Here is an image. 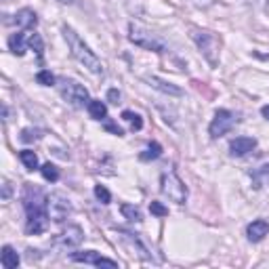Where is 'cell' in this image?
Returning a JSON list of instances; mask_svg holds the SVG:
<instances>
[{
	"label": "cell",
	"instance_id": "6da1fadb",
	"mask_svg": "<svg viewBox=\"0 0 269 269\" xmlns=\"http://www.w3.org/2000/svg\"><path fill=\"white\" fill-rule=\"evenodd\" d=\"M49 196L36 185H26L24 189V208H26V232L30 236H38L49 227Z\"/></svg>",
	"mask_w": 269,
	"mask_h": 269
},
{
	"label": "cell",
	"instance_id": "7a4b0ae2",
	"mask_svg": "<svg viewBox=\"0 0 269 269\" xmlns=\"http://www.w3.org/2000/svg\"><path fill=\"white\" fill-rule=\"evenodd\" d=\"M61 32H63V36H65V42H67V47H70L74 59H76L78 63H82L91 74L103 76V72H105V70H103V63H101V59L91 51V47H88V44H86L70 26H63Z\"/></svg>",
	"mask_w": 269,
	"mask_h": 269
},
{
	"label": "cell",
	"instance_id": "3957f363",
	"mask_svg": "<svg viewBox=\"0 0 269 269\" xmlns=\"http://www.w3.org/2000/svg\"><path fill=\"white\" fill-rule=\"evenodd\" d=\"M128 40L139 49H145V51H153V53H164L166 51V42L158 36L149 32L147 28H143L141 24H128Z\"/></svg>",
	"mask_w": 269,
	"mask_h": 269
},
{
	"label": "cell",
	"instance_id": "277c9868",
	"mask_svg": "<svg viewBox=\"0 0 269 269\" xmlns=\"http://www.w3.org/2000/svg\"><path fill=\"white\" fill-rule=\"evenodd\" d=\"M160 189H162V194L168 200L175 202V204H185V202H187V187H185V183L181 181V179H179V175L175 170L162 172V177H160Z\"/></svg>",
	"mask_w": 269,
	"mask_h": 269
},
{
	"label": "cell",
	"instance_id": "5b68a950",
	"mask_svg": "<svg viewBox=\"0 0 269 269\" xmlns=\"http://www.w3.org/2000/svg\"><path fill=\"white\" fill-rule=\"evenodd\" d=\"M191 40L198 44V49L200 53L206 57V61L215 67L219 63V40L215 34L210 32H202V30H191Z\"/></svg>",
	"mask_w": 269,
	"mask_h": 269
},
{
	"label": "cell",
	"instance_id": "8992f818",
	"mask_svg": "<svg viewBox=\"0 0 269 269\" xmlns=\"http://www.w3.org/2000/svg\"><path fill=\"white\" fill-rule=\"evenodd\" d=\"M59 93H61V97L70 103V105H74V107H84V105H88V91L80 84V82H76V80H70V78H63V80H59Z\"/></svg>",
	"mask_w": 269,
	"mask_h": 269
},
{
	"label": "cell",
	"instance_id": "52a82bcc",
	"mask_svg": "<svg viewBox=\"0 0 269 269\" xmlns=\"http://www.w3.org/2000/svg\"><path fill=\"white\" fill-rule=\"evenodd\" d=\"M47 204H49V217L55 223H63L67 217L72 215V202L61 191H53L49 196V200H47Z\"/></svg>",
	"mask_w": 269,
	"mask_h": 269
},
{
	"label": "cell",
	"instance_id": "ba28073f",
	"mask_svg": "<svg viewBox=\"0 0 269 269\" xmlns=\"http://www.w3.org/2000/svg\"><path fill=\"white\" fill-rule=\"evenodd\" d=\"M236 120H238V118H236L234 111H229V109H217V111H215V118H213V122H210V126H208L210 137H213V139H221L223 134H227V132L234 128Z\"/></svg>",
	"mask_w": 269,
	"mask_h": 269
},
{
	"label": "cell",
	"instance_id": "9c48e42d",
	"mask_svg": "<svg viewBox=\"0 0 269 269\" xmlns=\"http://www.w3.org/2000/svg\"><path fill=\"white\" fill-rule=\"evenodd\" d=\"M72 261L76 263H84V265H95V267H111V269H118V263L101 257L97 251H80V253H72L70 255Z\"/></svg>",
	"mask_w": 269,
	"mask_h": 269
},
{
	"label": "cell",
	"instance_id": "30bf717a",
	"mask_svg": "<svg viewBox=\"0 0 269 269\" xmlns=\"http://www.w3.org/2000/svg\"><path fill=\"white\" fill-rule=\"evenodd\" d=\"M82 240H84V232H82V227H80V225H70L63 234L57 236L55 242L61 246V248L70 251V248H76V246H80Z\"/></svg>",
	"mask_w": 269,
	"mask_h": 269
},
{
	"label": "cell",
	"instance_id": "8fae6325",
	"mask_svg": "<svg viewBox=\"0 0 269 269\" xmlns=\"http://www.w3.org/2000/svg\"><path fill=\"white\" fill-rule=\"evenodd\" d=\"M145 82H147L151 88H156V91H160V93H164V95H168V97H181V95H183V91H181V88H179L177 84L166 82V80H162V78H158V76H145Z\"/></svg>",
	"mask_w": 269,
	"mask_h": 269
},
{
	"label": "cell",
	"instance_id": "7c38bea8",
	"mask_svg": "<svg viewBox=\"0 0 269 269\" xmlns=\"http://www.w3.org/2000/svg\"><path fill=\"white\" fill-rule=\"evenodd\" d=\"M257 147V139L255 137H236L229 143V153L240 158V156H246L248 151H253Z\"/></svg>",
	"mask_w": 269,
	"mask_h": 269
},
{
	"label": "cell",
	"instance_id": "4fadbf2b",
	"mask_svg": "<svg viewBox=\"0 0 269 269\" xmlns=\"http://www.w3.org/2000/svg\"><path fill=\"white\" fill-rule=\"evenodd\" d=\"M118 234L122 236V240L130 246V248L137 253L141 259H145V261H151V255H147V248H145V244L139 240V236L137 234H130V232H124V229H118Z\"/></svg>",
	"mask_w": 269,
	"mask_h": 269
},
{
	"label": "cell",
	"instance_id": "5bb4252c",
	"mask_svg": "<svg viewBox=\"0 0 269 269\" xmlns=\"http://www.w3.org/2000/svg\"><path fill=\"white\" fill-rule=\"evenodd\" d=\"M267 234H269V223L265 219H257L246 227V236H248L251 242H261Z\"/></svg>",
	"mask_w": 269,
	"mask_h": 269
},
{
	"label": "cell",
	"instance_id": "9a60e30c",
	"mask_svg": "<svg viewBox=\"0 0 269 269\" xmlns=\"http://www.w3.org/2000/svg\"><path fill=\"white\" fill-rule=\"evenodd\" d=\"M15 21H17V26L21 30H32L38 24V17H36V13L32 9H21V11H17Z\"/></svg>",
	"mask_w": 269,
	"mask_h": 269
},
{
	"label": "cell",
	"instance_id": "2e32d148",
	"mask_svg": "<svg viewBox=\"0 0 269 269\" xmlns=\"http://www.w3.org/2000/svg\"><path fill=\"white\" fill-rule=\"evenodd\" d=\"M0 265L5 269H17L19 267V255L15 253L13 246L5 244L3 246V253H0Z\"/></svg>",
	"mask_w": 269,
	"mask_h": 269
},
{
	"label": "cell",
	"instance_id": "e0dca14e",
	"mask_svg": "<svg viewBox=\"0 0 269 269\" xmlns=\"http://www.w3.org/2000/svg\"><path fill=\"white\" fill-rule=\"evenodd\" d=\"M251 179H253V187L255 189H261V187L269 185V164H263V166L255 168Z\"/></svg>",
	"mask_w": 269,
	"mask_h": 269
},
{
	"label": "cell",
	"instance_id": "ac0fdd59",
	"mask_svg": "<svg viewBox=\"0 0 269 269\" xmlns=\"http://www.w3.org/2000/svg\"><path fill=\"white\" fill-rule=\"evenodd\" d=\"M86 109H88V116H91L93 120H105L107 118V107L99 99H91L88 105H86Z\"/></svg>",
	"mask_w": 269,
	"mask_h": 269
},
{
	"label": "cell",
	"instance_id": "d6986e66",
	"mask_svg": "<svg viewBox=\"0 0 269 269\" xmlns=\"http://www.w3.org/2000/svg\"><path fill=\"white\" fill-rule=\"evenodd\" d=\"M9 49L15 53V55H24L26 53V34L24 32H17V34H11L9 36Z\"/></svg>",
	"mask_w": 269,
	"mask_h": 269
},
{
	"label": "cell",
	"instance_id": "ffe728a7",
	"mask_svg": "<svg viewBox=\"0 0 269 269\" xmlns=\"http://www.w3.org/2000/svg\"><path fill=\"white\" fill-rule=\"evenodd\" d=\"M19 160L24 162V166H26L28 170L38 168V156H36L32 149H24V151H19Z\"/></svg>",
	"mask_w": 269,
	"mask_h": 269
},
{
	"label": "cell",
	"instance_id": "44dd1931",
	"mask_svg": "<svg viewBox=\"0 0 269 269\" xmlns=\"http://www.w3.org/2000/svg\"><path fill=\"white\" fill-rule=\"evenodd\" d=\"M120 210H122V215H124L128 221H132V223H141V221H143V215H141V210H139L137 206H132V204H122Z\"/></svg>",
	"mask_w": 269,
	"mask_h": 269
},
{
	"label": "cell",
	"instance_id": "7402d4cb",
	"mask_svg": "<svg viewBox=\"0 0 269 269\" xmlns=\"http://www.w3.org/2000/svg\"><path fill=\"white\" fill-rule=\"evenodd\" d=\"M122 120L130 122V128H132V130H141V128H143V120H141V116H139V114H134V111H130V109H124V111H122Z\"/></svg>",
	"mask_w": 269,
	"mask_h": 269
},
{
	"label": "cell",
	"instance_id": "603a6c76",
	"mask_svg": "<svg viewBox=\"0 0 269 269\" xmlns=\"http://www.w3.org/2000/svg\"><path fill=\"white\" fill-rule=\"evenodd\" d=\"M160 153H162V147H160V143H149L147 145V149L139 156V158L143 160V162H149V160H156V158H160Z\"/></svg>",
	"mask_w": 269,
	"mask_h": 269
},
{
	"label": "cell",
	"instance_id": "cb8c5ba5",
	"mask_svg": "<svg viewBox=\"0 0 269 269\" xmlns=\"http://www.w3.org/2000/svg\"><path fill=\"white\" fill-rule=\"evenodd\" d=\"M40 172H42V177L47 179V181H51V183L59 181V168H57L55 164H51V162H47V164H42Z\"/></svg>",
	"mask_w": 269,
	"mask_h": 269
},
{
	"label": "cell",
	"instance_id": "d4e9b609",
	"mask_svg": "<svg viewBox=\"0 0 269 269\" xmlns=\"http://www.w3.org/2000/svg\"><path fill=\"white\" fill-rule=\"evenodd\" d=\"M28 47L38 55V57H42V51H44V42H42V38H40V34H30V38H28Z\"/></svg>",
	"mask_w": 269,
	"mask_h": 269
},
{
	"label": "cell",
	"instance_id": "484cf974",
	"mask_svg": "<svg viewBox=\"0 0 269 269\" xmlns=\"http://www.w3.org/2000/svg\"><path fill=\"white\" fill-rule=\"evenodd\" d=\"M36 82L42 84V86H53V84L57 82V78H55L49 70H40V72L36 74Z\"/></svg>",
	"mask_w": 269,
	"mask_h": 269
},
{
	"label": "cell",
	"instance_id": "4316f807",
	"mask_svg": "<svg viewBox=\"0 0 269 269\" xmlns=\"http://www.w3.org/2000/svg\"><path fill=\"white\" fill-rule=\"evenodd\" d=\"M95 196H97V200L101 202V204H109L111 202V194H109V189L105 185H95Z\"/></svg>",
	"mask_w": 269,
	"mask_h": 269
},
{
	"label": "cell",
	"instance_id": "83f0119b",
	"mask_svg": "<svg viewBox=\"0 0 269 269\" xmlns=\"http://www.w3.org/2000/svg\"><path fill=\"white\" fill-rule=\"evenodd\" d=\"M149 210H151V215H156V217H166L168 215V208L162 204V202H151L149 204Z\"/></svg>",
	"mask_w": 269,
	"mask_h": 269
},
{
	"label": "cell",
	"instance_id": "f1b7e54d",
	"mask_svg": "<svg viewBox=\"0 0 269 269\" xmlns=\"http://www.w3.org/2000/svg\"><path fill=\"white\" fill-rule=\"evenodd\" d=\"M24 143H30V141H36L38 139V130H32V128H24L21 130V137H19Z\"/></svg>",
	"mask_w": 269,
	"mask_h": 269
},
{
	"label": "cell",
	"instance_id": "f546056e",
	"mask_svg": "<svg viewBox=\"0 0 269 269\" xmlns=\"http://www.w3.org/2000/svg\"><path fill=\"white\" fill-rule=\"evenodd\" d=\"M103 128L109 130V132H114V134H118V137H122V134H124V130L116 122H111V120H103Z\"/></svg>",
	"mask_w": 269,
	"mask_h": 269
},
{
	"label": "cell",
	"instance_id": "4dcf8cb0",
	"mask_svg": "<svg viewBox=\"0 0 269 269\" xmlns=\"http://www.w3.org/2000/svg\"><path fill=\"white\" fill-rule=\"evenodd\" d=\"M120 91H118V88H109V91H107V101L109 103H114V105H118L120 103Z\"/></svg>",
	"mask_w": 269,
	"mask_h": 269
},
{
	"label": "cell",
	"instance_id": "1f68e13d",
	"mask_svg": "<svg viewBox=\"0 0 269 269\" xmlns=\"http://www.w3.org/2000/svg\"><path fill=\"white\" fill-rule=\"evenodd\" d=\"M9 196H11V183L5 179L3 181V200H9Z\"/></svg>",
	"mask_w": 269,
	"mask_h": 269
},
{
	"label": "cell",
	"instance_id": "d6a6232c",
	"mask_svg": "<svg viewBox=\"0 0 269 269\" xmlns=\"http://www.w3.org/2000/svg\"><path fill=\"white\" fill-rule=\"evenodd\" d=\"M261 114H263L265 120H269V105H263V107H261Z\"/></svg>",
	"mask_w": 269,
	"mask_h": 269
},
{
	"label": "cell",
	"instance_id": "836d02e7",
	"mask_svg": "<svg viewBox=\"0 0 269 269\" xmlns=\"http://www.w3.org/2000/svg\"><path fill=\"white\" fill-rule=\"evenodd\" d=\"M59 3H63V5H70V3H72V0H59Z\"/></svg>",
	"mask_w": 269,
	"mask_h": 269
},
{
	"label": "cell",
	"instance_id": "e575fe53",
	"mask_svg": "<svg viewBox=\"0 0 269 269\" xmlns=\"http://www.w3.org/2000/svg\"><path fill=\"white\" fill-rule=\"evenodd\" d=\"M248 3H255V0H248Z\"/></svg>",
	"mask_w": 269,
	"mask_h": 269
}]
</instances>
